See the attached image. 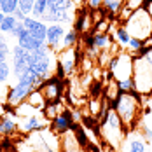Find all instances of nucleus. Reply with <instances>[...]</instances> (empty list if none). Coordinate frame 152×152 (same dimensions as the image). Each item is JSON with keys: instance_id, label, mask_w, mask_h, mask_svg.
I'll return each mask as SVG.
<instances>
[{"instance_id": "obj_30", "label": "nucleus", "mask_w": 152, "mask_h": 152, "mask_svg": "<svg viewBox=\"0 0 152 152\" xmlns=\"http://www.w3.org/2000/svg\"><path fill=\"white\" fill-rule=\"evenodd\" d=\"M117 84H119V89H121V91H126V93L137 91V88H135V80H133V77H131V79H124V80H119Z\"/></svg>"}, {"instance_id": "obj_20", "label": "nucleus", "mask_w": 152, "mask_h": 152, "mask_svg": "<svg viewBox=\"0 0 152 152\" xmlns=\"http://www.w3.org/2000/svg\"><path fill=\"white\" fill-rule=\"evenodd\" d=\"M18 129V122L11 115H2L0 119V135H12Z\"/></svg>"}, {"instance_id": "obj_40", "label": "nucleus", "mask_w": 152, "mask_h": 152, "mask_svg": "<svg viewBox=\"0 0 152 152\" xmlns=\"http://www.w3.org/2000/svg\"><path fill=\"white\" fill-rule=\"evenodd\" d=\"M2 115H4V107L0 105V117H2Z\"/></svg>"}, {"instance_id": "obj_33", "label": "nucleus", "mask_w": 152, "mask_h": 152, "mask_svg": "<svg viewBox=\"0 0 152 152\" xmlns=\"http://www.w3.org/2000/svg\"><path fill=\"white\" fill-rule=\"evenodd\" d=\"M25 30H26V28H25L23 21H18V23H16V26L12 28V31H11L9 35H11V37H14V39H18V37H19V35H21Z\"/></svg>"}, {"instance_id": "obj_38", "label": "nucleus", "mask_w": 152, "mask_h": 152, "mask_svg": "<svg viewBox=\"0 0 152 152\" xmlns=\"http://www.w3.org/2000/svg\"><path fill=\"white\" fill-rule=\"evenodd\" d=\"M147 9H149V12H151V16H152V0H151V4H147Z\"/></svg>"}, {"instance_id": "obj_17", "label": "nucleus", "mask_w": 152, "mask_h": 152, "mask_svg": "<svg viewBox=\"0 0 152 152\" xmlns=\"http://www.w3.org/2000/svg\"><path fill=\"white\" fill-rule=\"evenodd\" d=\"M77 5L72 0H47V11H75Z\"/></svg>"}, {"instance_id": "obj_32", "label": "nucleus", "mask_w": 152, "mask_h": 152, "mask_svg": "<svg viewBox=\"0 0 152 152\" xmlns=\"http://www.w3.org/2000/svg\"><path fill=\"white\" fill-rule=\"evenodd\" d=\"M142 49H143V42H142V40H138V39H133V37H131L129 46H128V51L133 54V53H140Z\"/></svg>"}, {"instance_id": "obj_10", "label": "nucleus", "mask_w": 152, "mask_h": 152, "mask_svg": "<svg viewBox=\"0 0 152 152\" xmlns=\"http://www.w3.org/2000/svg\"><path fill=\"white\" fill-rule=\"evenodd\" d=\"M40 93L44 94L46 102H56L61 98V93H63V82L58 75H51L49 79L44 80V84L39 88Z\"/></svg>"}, {"instance_id": "obj_5", "label": "nucleus", "mask_w": 152, "mask_h": 152, "mask_svg": "<svg viewBox=\"0 0 152 152\" xmlns=\"http://www.w3.org/2000/svg\"><path fill=\"white\" fill-rule=\"evenodd\" d=\"M122 25L133 39H138L142 42L149 40L152 37V16L147 7H140L137 11H133L131 16Z\"/></svg>"}, {"instance_id": "obj_42", "label": "nucleus", "mask_w": 152, "mask_h": 152, "mask_svg": "<svg viewBox=\"0 0 152 152\" xmlns=\"http://www.w3.org/2000/svg\"><path fill=\"white\" fill-rule=\"evenodd\" d=\"M0 37H2V33H0Z\"/></svg>"}, {"instance_id": "obj_22", "label": "nucleus", "mask_w": 152, "mask_h": 152, "mask_svg": "<svg viewBox=\"0 0 152 152\" xmlns=\"http://www.w3.org/2000/svg\"><path fill=\"white\" fill-rule=\"evenodd\" d=\"M129 40H131V35L128 33V30L124 28V25L122 26H119L117 30H115V42L119 44V47H122V49H128V46H129Z\"/></svg>"}, {"instance_id": "obj_29", "label": "nucleus", "mask_w": 152, "mask_h": 152, "mask_svg": "<svg viewBox=\"0 0 152 152\" xmlns=\"http://www.w3.org/2000/svg\"><path fill=\"white\" fill-rule=\"evenodd\" d=\"M11 72H12V70H11V65H9L7 61L0 63V86H2L9 77H11Z\"/></svg>"}, {"instance_id": "obj_2", "label": "nucleus", "mask_w": 152, "mask_h": 152, "mask_svg": "<svg viewBox=\"0 0 152 152\" xmlns=\"http://www.w3.org/2000/svg\"><path fill=\"white\" fill-rule=\"evenodd\" d=\"M128 129L124 128L121 122L117 112L114 108H108L103 112V121L100 124V135L102 140H105V143L112 149V151H121L122 143H124V137H126Z\"/></svg>"}, {"instance_id": "obj_23", "label": "nucleus", "mask_w": 152, "mask_h": 152, "mask_svg": "<svg viewBox=\"0 0 152 152\" xmlns=\"http://www.w3.org/2000/svg\"><path fill=\"white\" fill-rule=\"evenodd\" d=\"M93 39H94V46L102 51L112 47V39L108 37V33H93Z\"/></svg>"}, {"instance_id": "obj_24", "label": "nucleus", "mask_w": 152, "mask_h": 152, "mask_svg": "<svg viewBox=\"0 0 152 152\" xmlns=\"http://www.w3.org/2000/svg\"><path fill=\"white\" fill-rule=\"evenodd\" d=\"M79 42V33L74 28L68 30L63 35V40H61V49H66V47H75V44Z\"/></svg>"}, {"instance_id": "obj_9", "label": "nucleus", "mask_w": 152, "mask_h": 152, "mask_svg": "<svg viewBox=\"0 0 152 152\" xmlns=\"http://www.w3.org/2000/svg\"><path fill=\"white\" fill-rule=\"evenodd\" d=\"M11 54H12V75L18 79L30 65V51H26L25 47L16 44L11 49Z\"/></svg>"}, {"instance_id": "obj_11", "label": "nucleus", "mask_w": 152, "mask_h": 152, "mask_svg": "<svg viewBox=\"0 0 152 152\" xmlns=\"http://www.w3.org/2000/svg\"><path fill=\"white\" fill-rule=\"evenodd\" d=\"M65 33H66V30H65V26L61 23H51V25H47L46 44L53 49L54 54L61 51V40H63V35Z\"/></svg>"}, {"instance_id": "obj_26", "label": "nucleus", "mask_w": 152, "mask_h": 152, "mask_svg": "<svg viewBox=\"0 0 152 152\" xmlns=\"http://www.w3.org/2000/svg\"><path fill=\"white\" fill-rule=\"evenodd\" d=\"M46 12H47V0H35V4H33V11H31V18L40 19Z\"/></svg>"}, {"instance_id": "obj_16", "label": "nucleus", "mask_w": 152, "mask_h": 152, "mask_svg": "<svg viewBox=\"0 0 152 152\" xmlns=\"http://www.w3.org/2000/svg\"><path fill=\"white\" fill-rule=\"evenodd\" d=\"M40 128H46V126H42V122L37 117V114L28 115L21 124H18V129H19L21 133H31V131H35V129H40Z\"/></svg>"}, {"instance_id": "obj_13", "label": "nucleus", "mask_w": 152, "mask_h": 152, "mask_svg": "<svg viewBox=\"0 0 152 152\" xmlns=\"http://www.w3.org/2000/svg\"><path fill=\"white\" fill-rule=\"evenodd\" d=\"M72 126H74V115H72V112H68L66 108L61 112L60 115H56L53 121L49 122V128H51L53 131H56L58 135L66 133Z\"/></svg>"}, {"instance_id": "obj_35", "label": "nucleus", "mask_w": 152, "mask_h": 152, "mask_svg": "<svg viewBox=\"0 0 152 152\" xmlns=\"http://www.w3.org/2000/svg\"><path fill=\"white\" fill-rule=\"evenodd\" d=\"M91 114H94V115H98L100 112H102V108H100V102H98V98H93L91 100Z\"/></svg>"}, {"instance_id": "obj_1", "label": "nucleus", "mask_w": 152, "mask_h": 152, "mask_svg": "<svg viewBox=\"0 0 152 152\" xmlns=\"http://www.w3.org/2000/svg\"><path fill=\"white\" fill-rule=\"evenodd\" d=\"M112 108L117 112L121 122L124 124V128L129 131H133L140 122V112H142V107H140V94L137 91L126 93L121 91L119 96L112 102Z\"/></svg>"}, {"instance_id": "obj_34", "label": "nucleus", "mask_w": 152, "mask_h": 152, "mask_svg": "<svg viewBox=\"0 0 152 152\" xmlns=\"http://www.w3.org/2000/svg\"><path fill=\"white\" fill-rule=\"evenodd\" d=\"M86 2H88V7L91 11H98L103 7V0H86Z\"/></svg>"}, {"instance_id": "obj_41", "label": "nucleus", "mask_w": 152, "mask_h": 152, "mask_svg": "<svg viewBox=\"0 0 152 152\" xmlns=\"http://www.w3.org/2000/svg\"><path fill=\"white\" fill-rule=\"evenodd\" d=\"M72 2H74V4H75V5H77V4H79V2H80V0H72Z\"/></svg>"}, {"instance_id": "obj_27", "label": "nucleus", "mask_w": 152, "mask_h": 152, "mask_svg": "<svg viewBox=\"0 0 152 152\" xmlns=\"http://www.w3.org/2000/svg\"><path fill=\"white\" fill-rule=\"evenodd\" d=\"M18 2L19 0H0V12L4 14H14V11L18 9Z\"/></svg>"}, {"instance_id": "obj_7", "label": "nucleus", "mask_w": 152, "mask_h": 152, "mask_svg": "<svg viewBox=\"0 0 152 152\" xmlns=\"http://www.w3.org/2000/svg\"><path fill=\"white\" fill-rule=\"evenodd\" d=\"M133 61H135V58L131 56L129 51H119L108 61L110 75L117 82L124 80V79H131L133 77Z\"/></svg>"}, {"instance_id": "obj_28", "label": "nucleus", "mask_w": 152, "mask_h": 152, "mask_svg": "<svg viewBox=\"0 0 152 152\" xmlns=\"http://www.w3.org/2000/svg\"><path fill=\"white\" fill-rule=\"evenodd\" d=\"M16 23H18V19H16L12 14H7L4 18V21H2V26H0V33H11L12 28L16 26Z\"/></svg>"}, {"instance_id": "obj_14", "label": "nucleus", "mask_w": 152, "mask_h": 152, "mask_svg": "<svg viewBox=\"0 0 152 152\" xmlns=\"http://www.w3.org/2000/svg\"><path fill=\"white\" fill-rule=\"evenodd\" d=\"M80 140L72 129H68L66 133H63L61 137V152H82L80 149Z\"/></svg>"}, {"instance_id": "obj_8", "label": "nucleus", "mask_w": 152, "mask_h": 152, "mask_svg": "<svg viewBox=\"0 0 152 152\" xmlns=\"http://www.w3.org/2000/svg\"><path fill=\"white\" fill-rule=\"evenodd\" d=\"M56 75L63 79L74 74L77 63H79V51L75 47H66L56 53Z\"/></svg>"}, {"instance_id": "obj_31", "label": "nucleus", "mask_w": 152, "mask_h": 152, "mask_svg": "<svg viewBox=\"0 0 152 152\" xmlns=\"http://www.w3.org/2000/svg\"><path fill=\"white\" fill-rule=\"evenodd\" d=\"M33 4H35V0H19V2H18V9H21L26 16H31Z\"/></svg>"}, {"instance_id": "obj_18", "label": "nucleus", "mask_w": 152, "mask_h": 152, "mask_svg": "<svg viewBox=\"0 0 152 152\" xmlns=\"http://www.w3.org/2000/svg\"><path fill=\"white\" fill-rule=\"evenodd\" d=\"M88 19H89V14L84 11V9H80V11H77L75 12V19H74V30L77 33H82V31H86L89 28V23H88Z\"/></svg>"}, {"instance_id": "obj_3", "label": "nucleus", "mask_w": 152, "mask_h": 152, "mask_svg": "<svg viewBox=\"0 0 152 152\" xmlns=\"http://www.w3.org/2000/svg\"><path fill=\"white\" fill-rule=\"evenodd\" d=\"M19 152H61V142L56 131L49 126L31 131V135L23 143Z\"/></svg>"}, {"instance_id": "obj_21", "label": "nucleus", "mask_w": 152, "mask_h": 152, "mask_svg": "<svg viewBox=\"0 0 152 152\" xmlns=\"http://www.w3.org/2000/svg\"><path fill=\"white\" fill-rule=\"evenodd\" d=\"M128 152H147V145L143 142V138L133 133V137H129L128 140Z\"/></svg>"}, {"instance_id": "obj_19", "label": "nucleus", "mask_w": 152, "mask_h": 152, "mask_svg": "<svg viewBox=\"0 0 152 152\" xmlns=\"http://www.w3.org/2000/svg\"><path fill=\"white\" fill-rule=\"evenodd\" d=\"M25 102L30 103V105L33 107V108H37V110H44V107H46V103H47L46 98H44V94L40 93V89H33Z\"/></svg>"}, {"instance_id": "obj_37", "label": "nucleus", "mask_w": 152, "mask_h": 152, "mask_svg": "<svg viewBox=\"0 0 152 152\" xmlns=\"http://www.w3.org/2000/svg\"><path fill=\"white\" fill-rule=\"evenodd\" d=\"M9 54H11V53H5L4 49H0V63L7 61V58H9Z\"/></svg>"}, {"instance_id": "obj_36", "label": "nucleus", "mask_w": 152, "mask_h": 152, "mask_svg": "<svg viewBox=\"0 0 152 152\" xmlns=\"http://www.w3.org/2000/svg\"><path fill=\"white\" fill-rule=\"evenodd\" d=\"M12 16H14V18L18 19V21H23V19L26 18V14H25V12H23L21 9H16V11H14V14H12Z\"/></svg>"}, {"instance_id": "obj_4", "label": "nucleus", "mask_w": 152, "mask_h": 152, "mask_svg": "<svg viewBox=\"0 0 152 152\" xmlns=\"http://www.w3.org/2000/svg\"><path fill=\"white\" fill-rule=\"evenodd\" d=\"M133 80L138 94L152 93V46L138 53L133 61Z\"/></svg>"}, {"instance_id": "obj_25", "label": "nucleus", "mask_w": 152, "mask_h": 152, "mask_svg": "<svg viewBox=\"0 0 152 152\" xmlns=\"http://www.w3.org/2000/svg\"><path fill=\"white\" fill-rule=\"evenodd\" d=\"M122 4H124V0H103V9L112 16H115L121 12Z\"/></svg>"}, {"instance_id": "obj_39", "label": "nucleus", "mask_w": 152, "mask_h": 152, "mask_svg": "<svg viewBox=\"0 0 152 152\" xmlns=\"http://www.w3.org/2000/svg\"><path fill=\"white\" fill-rule=\"evenodd\" d=\"M4 18H5V14H4V12H0V26H2V21H4Z\"/></svg>"}, {"instance_id": "obj_6", "label": "nucleus", "mask_w": 152, "mask_h": 152, "mask_svg": "<svg viewBox=\"0 0 152 152\" xmlns=\"http://www.w3.org/2000/svg\"><path fill=\"white\" fill-rule=\"evenodd\" d=\"M53 65H56V61L53 60V49L47 44H44L40 49L30 53V65L28 66L37 75L49 79L53 75Z\"/></svg>"}, {"instance_id": "obj_12", "label": "nucleus", "mask_w": 152, "mask_h": 152, "mask_svg": "<svg viewBox=\"0 0 152 152\" xmlns=\"http://www.w3.org/2000/svg\"><path fill=\"white\" fill-rule=\"evenodd\" d=\"M23 25H25L26 31H28L30 35H33L37 40H40V42H46V37H47V23L40 21V19H35V18H31V16H26V18L23 19Z\"/></svg>"}, {"instance_id": "obj_15", "label": "nucleus", "mask_w": 152, "mask_h": 152, "mask_svg": "<svg viewBox=\"0 0 152 152\" xmlns=\"http://www.w3.org/2000/svg\"><path fill=\"white\" fill-rule=\"evenodd\" d=\"M16 42H18L21 47H25L26 51H30V53H31V51H37V49H40V47L46 44V42H40V40H37V39H35L33 35H30L26 30H25L21 35H19V37H18V39H16Z\"/></svg>"}]
</instances>
